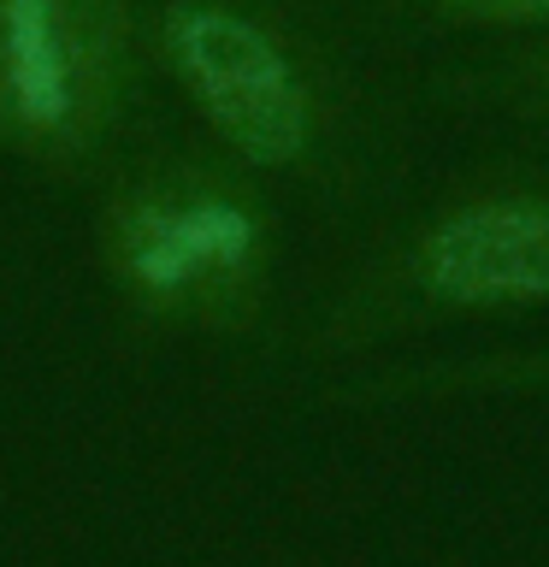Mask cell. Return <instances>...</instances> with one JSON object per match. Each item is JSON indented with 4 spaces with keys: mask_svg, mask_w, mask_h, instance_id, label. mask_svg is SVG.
Segmentation results:
<instances>
[{
    "mask_svg": "<svg viewBox=\"0 0 549 567\" xmlns=\"http://www.w3.org/2000/svg\"><path fill=\"white\" fill-rule=\"evenodd\" d=\"M136 18L154 83L260 184L343 219L390 195L396 113L308 0H136Z\"/></svg>",
    "mask_w": 549,
    "mask_h": 567,
    "instance_id": "obj_1",
    "label": "cell"
},
{
    "mask_svg": "<svg viewBox=\"0 0 549 567\" xmlns=\"http://www.w3.org/2000/svg\"><path fill=\"white\" fill-rule=\"evenodd\" d=\"M89 255L136 343H255L278 319L283 207L207 136H142L95 184Z\"/></svg>",
    "mask_w": 549,
    "mask_h": 567,
    "instance_id": "obj_2",
    "label": "cell"
},
{
    "mask_svg": "<svg viewBox=\"0 0 549 567\" xmlns=\"http://www.w3.org/2000/svg\"><path fill=\"white\" fill-rule=\"evenodd\" d=\"M549 313V159H485L361 243L296 319V354L366 361L390 343L449 326Z\"/></svg>",
    "mask_w": 549,
    "mask_h": 567,
    "instance_id": "obj_3",
    "label": "cell"
},
{
    "mask_svg": "<svg viewBox=\"0 0 549 567\" xmlns=\"http://www.w3.org/2000/svg\"><path fill=\"white\" fill-rule=\"evenodd\" d=\"M136 0H0V159L95 189L148 124Z\"/></svg>",
    "mask_w": 549,
    "mask_h": 567,
    "instance_id": "obj_4",
    "label": "cell"
},
{
    "mask_svg": "<svg viewBox=\"0 0 549 567\" xmlns=\"http://www.w3.org/2000/svg\"><path fill=\"white\" fill-rule=\"evenodd\" d=\"M473 396H549V337L543 343L432 354V361H384L325 384V402H343V408L473 402Z\"/></svg>",
    "mask_w": 549,
    "mask_h": 567,
    "instance_id": "obj_5",
    "label": "cell"
},
{
    "mask_svg": "<svg viewBox=\"0 0 549 567\" xmlns=\"http://www.w3.org/2000/svg\"><path fill=\"white\" fill-rule=\"evenodd\" d=\"M425 101L460 118H490L508 131L549 136V24L485 42V53L449 60L425 78Z\"/></svg>",
    "mask_w": 549,
    "mask_h": 567,
    "instance_id": "obj_6",
    "label": "cell"
},
{
    "mask_svg": "<svg viewBox=\"0 0 549 567\" xmlns=\"http://www.w3.org/2000/svg\"><path fill=\"white\" fill-rule=\"evenodd\" d=\"M379 12L414 35H478V42L549 24V0H379Z\"/></svg>",
    "mask_w": 549,
    "mask_h": 567,
    "instance_id": "obj_7",
    "label": "cell"
}]
</instances>
